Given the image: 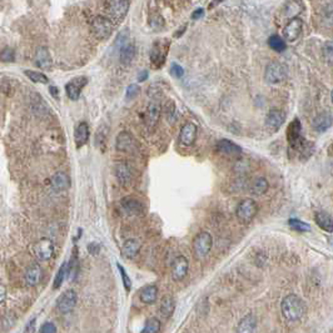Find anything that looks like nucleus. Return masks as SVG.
I'll list each match as a JSON object with an SVG mask.
<instances>
[{
  "instance_id": "obj_30",
  "label": "nucleus",
  "mask_w": 333,
  "mask_h": 333,
  "mask_svg": "<svg viewBox=\"0 0 333 333\" xmlns=\"http://www.w3.org/2000/svg\"><path fill=\"white\" fill-rule=\"evenodd\" d=\"M136 57V46L132 43H127L119 49V58L122 64L129 65Z\"/></svg>"
},
{
  "instance_id": "obj_50",
  "label": "nucleus",
  "mask_w": 333,
  "mask_h": 333,
  "mask_svg": "<svg viewBox=\"0 0 333 333\" xmlns=\"http://www.w3.org/2000/svg\"><path fill=\"white\" fill-rule=\"evenodd\" d=\"M6 298V290L4 286H0V304H3Z\"/></svg>"
},
{
  "instance_id": "obj_47",
  "label": "nucleus",
  "mask_w": 333,
  "mask_h": 333,
  "mask_svg": "<svg viewBox=\"0 0 333 333\" xmlns=\"http://www.w3.org/2000/svg\"><path fill=\"white\" fill-rule=\"evenodd\" d=\"M41 333H54L57 332V327L52 322H45L40 328Z\"/></svg>"
},
{
  "instance_id": "obj_21",
  "label": "nucleus",
  "mask_w": 333,
  "mask_h": 333,
  "mask_svg": "<svg viewBox=\"0 0 333 333\" xmlns=\"http://www.w3.org/2000/svg\"><path fill=\"white\" fill-rule=\"evenodd\" d=\"M134 147V139H133L132 134L128 132H120L115 139V148L119 152L127 153L130 152Z\"/></svg>"
},
{
  "instance_id": "obj_31",
  "label": "nucleus",
  "mask_w": 333,
  "mask_h": 333,
  "mask_svg": "<svg viewBox=\"0 0 333 333\" xmlns=\"http://www.w3.org/2000/svg\"><path fill=\"white\" fill-rule=\"evenodd\" d=\"M174 309H176V302L172 297H165L163 298L162 303H160L159 312L162 314V317L169 318L172 317V314L174 313Z\"/></svg>"
},
{
  "instance_id": "obj_52",
  "label": "nucleus",
  "mask_w": 333,
  "mask_h": 333,
  "mask_svg": "<svg viewBox=\"0 0 333 333\" xmlns=\"http://www.w3.org/2000/svg\"><path fill=\"white\" fill-rule=\"evenodd\" d=\"M34 323H36V320H32V322L28 323L25 332H34Z\"/></svg>"
},
{
  "instance_id": "obj_35",
  "label": "nucleus",
  "mask_w": 333,
  "mask_h": 333,
  "mask_svg": "<svg viewBox=\"0 0 333 333\" xmlns=\"http://www.w3.org/2000/svg\"><path fill=\"white\" fill-rule=\"evenodd\" d=\"M160 328H162V323H160V321L158 320V318L155 317H152V318H148L146 322V325H144V328L142 330V332L143 333H158L160 332Z\"/></svg>"
},
{
  "instance_id": "obj_45",
  "label": "nucleus",
  "mask_w": 333,
  "mask_h": 333,
  "mask_svg": "<svg viewBox=\"0 0 333 333\" xmlns=\"http://www.w3.org/2000/svg\"><path fill=\"white\" fill-rule=\"evenodd\" d=\"M129 43V33H128V30H125V32H122L119 34V36L116 37V40H115V46L118 49L122 48L124 44Z\"/></svg>"
},
{
  "instance_id": "obj_37",
  "label": "nucleus",
  "mask_w": 333,
  "mask_h": 333,
  "mask_svg": "<svg viewBox=\"0 0 333 333\" xmlns=\"http://www.w3.org/2000/svg\"><path fill=\"white\" fill-rule=\"evenodd\" d=\"M288 224H290V227L292 228L293 230H297V232L304 233L311 230V225H309L308 223L297 220V218H292V220L288 221Z\"/></svg>"
},
{
  "instance_id": "obj_32",
  "label": "nucleus",
  "mask_w": 333,
  "mask_h": 333,
  "mask_svg": "<svg viewBox=\"0 0 333 333\" xmlns=\"http://www.w3.org/2000/svg\"><path fill=\"white\" fill-rule=\"evenodd\" d=\"M302 10H303V4H302L299 0H291V1H288L285 6L286 16H287V18H291V19H292V18H296Z\"/></svg>"
},
{
  "instance_id": "obj_49",
  "label": "nucleus",
  "mask_w": 333,
  "mask_h": 333,
  "mask_svg": "<svg viewBox=\"0 0 333 333\" xmlns=\"http://www.w3.org/2000/svg\"><path fill=\"white\" fill-rule=\"evenodd\" d=\"M88 252L93 256H97L101 252V244L99 243H89L88 244Z\"/></svg>"
},
{
  "instance_id": "obj_12",
  "label": "nucleus",
  "mask_w": 333,
  "mask_h": 333,
  "mask_svg": "<svg viewBox=\"0 0 333 333\" xmlns=\"http://www.w3.org/2000/svg\"><path fill=\"white\" fill-rule=\"evenodd\" d=\"M216 150L217 153L227 157H239L243 153V149L229 139H221L216 144Z\"/></svg>"
},
{
  "instance_id": "obj_5",
  "label": "nucleus",
  "mask_w": 333,
  "mask_h": 333,
  "mask_svg": "<svg viewBox=\"0 0 333 333\" xmlns=\"http://www.w3.org/2000/svg\"><path fill=\"white\" fill-rule=\"evenodd\" d=\"M287 141L292 148L301 152L308 142L302 137V125L298 118L293 119L287 128Z\"/></svg>"
},
{
  "instance_id": "obj_8",
  "label": "nucleus",
  "mask_w": 333,
  "mask_h": 333,
  "mask_svg": "<svg viewBox=\"0 0 333 333\" xmlns=\"http://www.w3.org/2000/svg\"><path fill=\"white\" fill-rule=\"evenodd\" d=\"M76 301H78V296L74 290H68L65 291L63 295L59 296V298L57 299V308L60 313L67 314L71 313L74 309V307L76 306Z\"/></svg>"
},
{
  "instance_id": "obj_39",
  "label": "nucleus",
  "mask_w": 333,
  "mask_h": 333,
  "mask_svg": "<svg viewBox=\"0 0 333 333\" xmlns=\"http://www.w3.org/2000/svg\"><path fill=\"white\" fill-rule=\"evenodd\" d=\"M65 276H67V263H63L62 267L59 268V271H58L57 276H55L54 278V285H53V288H54V290H58V288L63 285Z\"/></svg>"
},
{
  "instance_id": "obj_27",
  "label": "nucleus",
  "mask_w": 333,
  "mask_h": 333,
  "mask_svg": "<svg viewBox=\"0 0 333 333\" xmlns=\"http://www.w3.org/2000/svg\"><path fill=\"white\" fill-rule=\"evenodd\" d=\"M141 247H142V244L139 243L137 239H134V238L127 239V241L124 242V244H123V248H122L123 256L132 259V258L138 256L139 251H141Z\"/></svg>"
},
{
  "instance_id": "obj_43",
  "label": "nucleus",
  "mask_w": 333,
  "mask_h": 333,
  "mask_svg": "<svg viewBox=\"0 0 333 333\" xmlns=\"http://www.w3.org/2000/svg\"><path fill=\"white\" fill-rule=\"evenodd\" d=\"M323 55H325V59L327 60L328 64H332L333 60V45L332 41H327L323 46Z\"/></svg>"
},
{
  "instance_id": "obj_20",
  "label": "nucleus",
  "mask_w": 333,
  "mask_h": 333,
  "mask_svg": "<svg viewBox=\"0 0 333 333\" xmlns=\"http://www.w3.org/2000/svg\"><path fill=\"white\" fill-rule=\"evenodd\" d=\"M115 177L119 181L122 185H129L133 179V169L130 168V165L127 163H116L115 165Z\"/></svg>"
},
{
  "instance_id": "obj_9",
  "label": "nucleus",
  "mask_w": 333,
  "mask_h": 333,
  "mask_svg": "<svg viewBox=\"0 0 333 333\" xmlns=\"http://www.w3.org/2000/svg\"><path fill=\"white\" fill-rule=\"evenodd\" d=\"M302 30H303L302 20L298 19V18H292L287 23V25L283 28V39L288 41V43H293V41H296L301 37Z\"/></svg>"
},
{
  "instance_id": "obj_38",
  "label": "nucleus",
  "mask_w": 333,
  "mask_h": 333,
  "mask_svg": "<svg viewBox=\"0 0 333 333\" xmlns=\"http://www.w3.org/2000/svg\"><path fill=\"white\" fill-rule=\"evenodd\" d=\"M25 75L30 79L34 83H41V84H46L49 81L48 76L45 74L40 73V72H34V71H25L24 72Z\"/></svg>"
},
{
  "instance_id": "obj_4",
  "label": "nucleus",
  "mask_w": 333,
  "mask_h": 333,
  "mask_svg": "<svg viewBox=\"0 0 333 333\" xmlns=\"http://www.w3.org/2000/svg\"><path fill=\"white\" fill-rule=\"evenodd\" d=\"M288 76V69L286 65L278 62H272L267 65L264 72V80L268 84H279Z\"/></svg>"
},
{
  "instance_id": "obj_6",
  "label": "nucleus",
  "mask_w": 333,
  "mask_h": 333,
  "mask_svg": "<svg viewBox=\"0 0 333 333\" xmlns=\"http://www.w3.org/2000/svg\"><path fill=\"white\" fill-rule=\"evenodd\" d=\"M168 49V39H160V40L155 41V44L152 48V52H150V62H152V65L154 68H160L164 64Z\"/></svg>"
},
{
  "instance_id": "obj_7",
  "label": "nucleus",
  "mask_w": 333,
  "mask_h": 333,
  "mask_svg": "<svg viewBox=\"0 0 333 333\" xmlns=\"http://www.w3.org/2000/svg\"><path fill=\"white\" fill-rule=\"evenodd\" d=\"M33 252H34L37 259L40 260V262H45V260L50 259L54 255V244L50 239L43 238L34 244Z\"/></svg>"
},
{
  "instance_id": "obj_22",
  "label": "nucleus",
  "mask_w": 333,
  "mask_h": 333,
  "mask_svg": "<svg viewBox=\"0 0 333 333\" xmlns=\"http://www.w3.org/2000/svg\"><path fill=\"white\" fill-rule=\"evenodd\" d=\"M36 64L38 68L43 69V71H49L52 68L53 60L50 57L48 49L45 46H40L36 53Z\"/></svg>"
},
{
  "instance_id": "obj_55",
  "label": "nucleus",
  "mask_w": 333,
  "mask_h": 333,
  "mask_svg": "<svg viewBox=\"0 0 333 333\" xmlns=\"http://www.w3.org/2000/svg\"><path fill=\"white\" fill-rule=\"evenodd\" d=\"M221 1H222V0H213V1L211 3V5H209V8H213V6H216L217 4H220Z\"/></svg>"
},
{
  "instance_id": "obj_17",
  "label": "nucleus",
  "mask_w": 333,
  "mask_h": 333,
  "mask_svg": "<svg viewBox=\"0 0 333 333\" xmlns=\"http://www.w3.org/2000/svg\"><path fill=\"white\" fill-rule=\"evenodd\" d=\"M128 9H129L128 0H111L109 4V14H111V19L118 20V22L127 15Z\"/></svg>"
},
{
  "instance_id": "obj_51",
  "label": "nucleus",
  "mask_w": 333,
  "mask_h": 333,
  "mask_svg": "<svg viewBox=\"0 0 333 333\" xmlns=\"http://www.w3.org/2000/svg\"><path fill=\"white\" fill-rule=\"evenodd\" d=\"M203 15H204L203 9H197V10L192 14V18L193 19H199V18H202Z\"/></svg>"
},
{
  "instance_id": "obj_53",
  "label": "nucleus",
  "mask_w": 333,
  "mask_h": 333,
  "mask_svg": "<svg viewBox=\"0 0 333 333\" xmlns=\"http://www.w3.org/2000/svg\"><path fill=\"white\" fill-rule=\"evenodd\" d=\"M147 78H148V72L143 71V72H141V73H139V76H138L139 81H144Z\"/></svg>"
},
{
  "instance_id": "obj_34",
  "label": "nucleus",
  "mask_w": 333,
  "mask_h": 333,
  "mask_svg": "<svg viewBox=\"0 0 333 333\" xmlns=\"http://www.w3.org/2000/svg\"><path fill=\"white\" fill-rule=\"evenodd\" d=\"M163 111H164V115L167 118L169 123H174L177 120V111H176V104L173 101H167V103L163 107Z\"/></svg>"
},
{
  "instance_id": "obj_10",
  "label": "nucleus",
  "mask_w": 333,
  "mask_h": 333,
  "mask_svg": "<svg viewBox=\"0 0 333 333\" xmlns=\"http://www.w3.org/2000/svg\"><path fill=\"white\" fill-rule=\"evenodd\" d=\"M87 84L88 78H85V76H76V78H73L71 81H68L65 85V92H67L69 99L78 101L81 94V90Z\"/></svg>"
},
{
  "instance_id": "obj_28",
  "label": "nucleus",
  "mask_w": 333,
  "mask_h": 333,
  "mask_svg": "<svg viewBox=\"0 0 333 333\" xmlns=\"http://www.w3.org/2000/svg\"><path fill=\"white\" fill-rule=\"evenodd\" d=\"M331 125H332V116L328 113L318 114L313 119L314 130H317L320 133H323L330 129Z\"/></svg>"
},
{
  "instance_id": "obj_3",
  "label": "nucleus",
  "mask_w": 333,
  "mask_h": 333,
  "mask_svg": "<svg viewBox=\"0 0 333 333\" xmlns=\"http://www.w3.org/2000/svg\"><path fill=\"white\" fill-rule=\"evenodd\" d=\"M258 213V204L252 198H244L237 206L236 209V217L241 223H249L252 222L253 218Z\"/></svg>"
},
{
  "instance_id": "obj_15",
  "label": "nucleus",
  "mask_w": 333,
  "mask_h": 333,
  "mask_svg": "<svg viewBox=\"0 0 333 333\" xmlns=\"http://www.w3.org/2000/svg\"><path fill=\"white\" fill-rule=\"evenodd\" d=\"M286 120V114L283 111H279V109H272L268 114H267V118H265V125L272 132H277L278 129H281L282 125L285 124Z\"/></svg>"
},
{
  "instance_id": "obj_19",
  "label": "nucleus",
  "mask_w": 333,
  "mask_h": 333,
  "mask_svg": "<svg viewBox=\"0 0 333 333\" xmlns=\"http://www.w3.org/2000/svg\"><path fill=\"white\" fill-rule=\"evenodd\" d=\"M89 125L85 122L79 123L75 127V130H74V141H75L76 148H81L83 146H85L88 143V141H89Z\"/></svg>"
},
{
  "instance_id": "obj_40",
  "label": "nucleus",
  "mask_w": 333,
  "mask_h": 333,
  "mask_svg": "<svg viewBox=\"0 0 333 333\" xmlns=\"http://www.w3.org/2000/svg\"><path fill=\"white\" fill-rule=\"evenodd\" d=\"M0 60L1 62H14L15 60V52L11 48H5L0 53Z\"/></svg>"
},
{
  "instance_id": "obj_36",
  "label": "nucleus",
  "mask_w": 333,
  "mask_h": 333,
  "mask_svg": "<svg viewBox=\"0 0 333 333\" xmlns=\"http://www.w3.org/2000/svg\"><path fill=\"white\" fill-rule=\"evenodd\" d=\"M268 45L272 50L281 53L286 49V40L279 36H272L268 39Z\"/></svg>"
},
{
  "instance_id": "obj_1",
  "label": "nucleus",
  "mask_w": 333,
  "mask_h": 333,
  "mask_svg": "<svg viewBox=\"0 0 333 333\" xmlns=\"http://www.w3.org/2000/svg\"><path fill=\"white\" fill-rule=\"evenodd\" d=\"M282 314L287 322H298L306 314V303L297 295H288L281 304Z\"/></svg>"
},
{
  "instance_id": "obj_54",
  "label": "nucleus",
  "mask_w": 333,
  "mask_h": 333,
  "mask_svg": "<svg viewBox=\"0 0 333 333\" xmlns=\"http://www.w3.org/2000/svg\"><path fill=\"white\" fill-rule=\"evenodd\" d=\"M50 93H52V95L53 97H55L57 98L58 97V88H55V87H50Z\"/></svg>"
},
{
  "instance_id": "obj_26",
  "label": "nucleus",
  "mask_w": 333,
  "mask_h": 333,
  "mask_svg": "<svg viewBox=\"0 0 333 333\" xmlns=\"http://www.w3.org/2000/svg\"><path fill=\"white\" fill-rule=\"evenodd\" d=\"M256 327H257V318H256L255 314H247L246 317H243L241 320V322L238 323V327H237V332L238 333H249L255 332Z\"/></svg>"
},
{
  "instance_id": "obj_44",
  "label": "nucleus",
  "mask_w": 333,
  "mask_h": 333,
  "mask_svg": "<svg viewBox=\"0 0 333 333\" xmlns=\"http://www.w3.org/2000/svg\"><path fill=\"white\" fill-rule=\"evenodd\" d=\"M141 93V87L138 84H130L127 89V94H125V98H127V101H132L137 95Z\"/></svg>"
},
{
  "instance_id": "obj_29",
  "label": "nucleus",
  "mask_w": 333,
  "mask_h": 333,
  "mask_svg": "<svg viewBox=\"0 0 333 333\" xmlns=\"http://www.w3.org/2000/svg\"><path fill=\"white\" fill-rule=\"evenodd\" d=\"M158 298V287L155 285H149L144 287L141 292V301L144 304H153Z\"/></svg>"
},
{
  "instance_id": "obj_25",
  "label": "nucleus",
  "mask_w": 333,
  "mask_h": 333,
  "mask_svg": "<svg viewBox=\"0 0 333 333\" xmlns=\"http://www.w3.org/2000/svg\"><path fill=\"white\" fill-rule=\"evenodd\" d=\"M314 222L321 229L326 230L328 233L333 232V221L331 214L326 213V212H317L314 214Z\"/></svg>"
},
{
  "instance_id": "obj_42",
  "label": "nucleus",
  "mask_w": 333,
  "mask_h": 333,
  "mask_svg": "<svg viewBox=\"0 0 333 333\" xmlns=\"http://www.w3.org/2000/svg\"><path fill=\"white\" fill-rule=\"evenodd\" d=\"M118 269H119V272H120V277H122L123 285H124V287H125V290H127V292H129L130 288H132V279L129 278V276H128L127 271H125V269L123 268V267L120 264H118Z\"/></svg>"
},
{
  "instance_id": "obj_46",
  "label": "nucleus",
  "mask_w": 333,
  "mask_h": 333,
  "mask_svg": "<svg viewBox=\"0 0 333 333\" xmlns=\"http://www.w3.org/2000/svg\"><path fill=\"white\" fill-rule=\"evenodd\" d=\"M171 73H172V75H174L176 78H182V76H183V74H185V69L182 68L179 64L174 63V64L172 65Z\"/></svg>"
},
{
  "instance_id": "obj_24",
  "label": "nucleus",
  "mask_w": 333,
  "mask_h": 333,
  "mask_svg": "<svg viewBox=\"0 0 333 333\" xmlns=\"http://www.w3.org/2000/svg\"><path fill=\"white\" fill-rule=\"evenodd\" d=\"M41 273H43V272H41L40 265L39 264L30 265L29 268L27 269V272H25V276H24L27 286H29V287H34V286L38 285L41 279Z\"/></svg>"
},
{
  "instance_id": "obj_14",
  "label": "nucleus",
  "mask_w": 333,
  "mask_h": 333,
  "mask_svg": "<svg viewBox=\"0 0 333 333\" xmlns=\"http://www.w3.org/2000/svg\"><path fill=\"white\" fill-rule=\"evenodd\" d=\"M198 128L194 123L188 122L182 127L181 133H179V142L185 147H192L197 139Z\"/></svg>"
},
{
  "instance_id": "obj_11",
  "label": "nucleus",
  "mask_w": 333,
  "mask_h": 333,
  "mask_svg": "<svg viewBox=\"0 0 333 333\" xmlns=\"http://www.w3.org/2000/svg\"><path fill=\"white\" fill-rule=\"evenodd\" d=\"M189 271V262L185 256H178L172 264V278L176 282H181L187 277Z\"/></svg>"
},
{
  "instance_id": "obj_23",
  "label": "nucleus",
  "mask_w": 333,
  "mask_h": 333,
  "mask_svg": "<svg viewBox=\"0 0 333 333\" xmlns=\"http://www.w3.org/2000/svg\"><path fill=\"white\" fill-rule=\"evenodd\" d=\"M71 187V178L64 172H58L52 177V188L55 192H63Z\"/></svg>"
},
{
  "instance_id": "obj_18",
  "label": "nucleus",
  "mask_w": 333,
  "mask_h": 333,
  "mask_svg": "<svg viewBox=\"0 0 333 333\" xmlns=\"http://www.w3.org/2000/svg\"><path fill=\"white\" fill-rule=\"evenodd\" d=\"M160 114H162V107H160V104L158 102H152V103L149 104L146 113V122L149 129H152V128H154L158 124Z\"/></svg>"
},
{
  "instance_id": "obj_41",
  "label": "nucleus",
  "mask_w": 333,
  "mask_h": 333,
  "mask_svg": "<svg viewBox=\"0 0 333 333\" xmlns=\"http://www.w3.org/2000/svg\"><path fill=\"white\" fill-rule=\"evenodd\" d=\"M106 139L107 133L104 132V127H102L101 129L97 132V136H95V143H97V147H102V150L106 149Z\"/></svg>"
},
{
  "instance_id": "obj_16",
  "label": "nucleus",
  "mask_w": 333,
  "mask_h": 333,
  "mask_svg": "<svg viewBox=\"0 0 333 333\" xmlns=\"http://www.w3.org/2000/svg\"><path fill=\"white\" fill-rule=\"evenodd\" d=\"M120 207L127 216H141L144 212L143 203L132 197H125L124 199H122Z\"/></svg>"
},
{
  "instance_id": "obj_2",
  "label": "nucleus",
  "mask_w": 333,
  "mask_h": 333,
  "mask_svg": "<svg viewBox=\"0 0 333 333\" xmlns=\"http://www.w3.org/2000/svg\"><path fill=\"white\" fill-rule=\"evenodd\" d=\"M213 247V238L208 232H199L193 239V255L198 260H203Z\"/></svg>"
},
{
  "instance_id": "obj_13",
  "label": "nucleus",
  "mask_w": 333,
  "mask_h": 333,
  "mask_svg": "<svg viewBox=\"0 0 333 333\" xmlns=\"http://www.w3.org/2000/svg\"><path fill=\"white\" fill-rule=\"evenodd\" d=\"M93 30L99 39H107L113 32V23L103 16H98L93 22Z\"/></svg>"
},
{
  "instance_id": "obj_33",
  "label": "nucleus",
  "mask_w": 333,
  "mask_h": 333,
  "mask_svg": "<svg viewBox=\"0 0 333 333\" xmlns=\"http://www.w3.org/2000/svg\"><path fill=\"white\" fill-rule=\"evenodd\" d=\"M268 188H269L268 181L265 178H263V177H259V178L255 179V182H253L252 187H251V192L256 195H262L264 194V193L268 192Z\"/></svg>"
},
{
  "instance_id": "obj_48",
  "label": "nucleus",
  "mask_w": 333,
  "mask_h": 333,
  "mask_svg": "<svg viewBox=\"0 0 333 333\" xmlns=\"http://www.w3.org/2000/svg\"><path fill=\"white\" fill-rule=\"evenodd\" d=\"M163 25H164V20H163V18H160V16H155V18H153V19L150 20V27H152L153 29H162Z\"/></svg>"
}]
</instances>
